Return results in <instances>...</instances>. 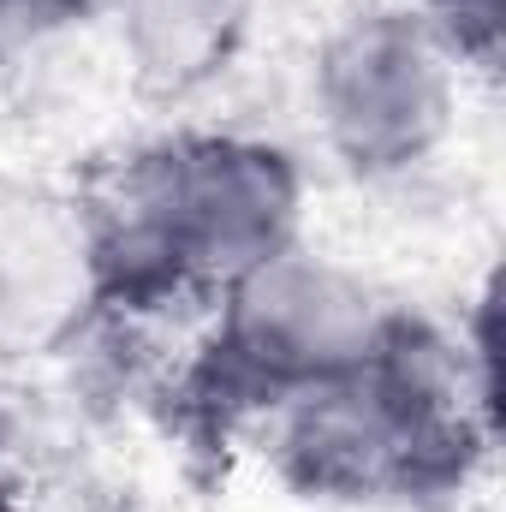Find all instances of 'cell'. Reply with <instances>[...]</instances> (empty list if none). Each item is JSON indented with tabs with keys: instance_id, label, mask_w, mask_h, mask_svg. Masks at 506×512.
<instances>
[{
	"instance_id": "obj_9",
	"label": "cell",
	"mask_w": 506,
	"mask_h": 512,
	"mask_svg": "<svg viewBox=\"0 0 506 512\" xmlns=\"http://www.w3.org/2000/svg\"><path fill=\"white\" fill-rule=\"evenodd\" d=\"M0 512H36L30 507V489H24V471H18V453H12L6 405H0Z\"/></svg>"
},
{
	"instance_id": "obj_6",
	"label": "cell",
	"mask_w": 506,
	"mask_h": 512,
	"mask_svg": "<svg viewBox=\"0 0 506 512\" xmlns=\"http://www.w3.org/2000/svg\"><path fill=\"white\" fill-rule=\"evenodd\" d=\"M102 30L131 96L161 120H185L251 60L262 0H114Z\"/></svg>"
},
{
	"instance_id": "obj_1",
	"label": "cell",
	"mask_w": 506,
	"mask_h": 512,
	"mask_svg": "<svg viewBox=\"0 0 506 512\" xmlns=\"http://www.w3.org/2000/svg\"><path fill=\"white\" fill-rule=\"evenodd\" d=\"M108 322L197 316L310 239V155L268 126L185 114L126 143L84 191Z\"/></svg>"
},
{
	"instance_id": "obj_5",
	"label": "cell",
	"mask_w": 506,
	"mask_h": 512,
	"mask_svg": "<svg viewBox=\"0 0 506 512\" xmlns=\"http://www.w3.org/2000/svg\"><path fill=\"white\" fill-rule=\"evenodd\" d=\"M102 310L96 239L78 191H0V346L60 352L84 340Z\"/></svg>"
},
{
	"instance_id": "obj_3",
	"label": "cell",
	"mask_w": 506,
	"mask_h": 512,
	"mask_svg": "<svg viewBox=\"0 0 506 512\" xmlns=\"http://www.w3.org/2000/svg\"><path fill=\"white\" fill-rule=\"evenodd\" d=\"M399 298L310 239L233 280L197 310V334L167 376V405L203 447H251L292 399L364 364Z\"/></svg>"
},
{
	"instance_id": "obj_2",
	"label": "cell",
	"mask_w": 506,
	"mask_h": 512,
	"mask_svg": "<svg viewBox=\"0 0 506 512\" xmlns=\"http://www.w3.org/2000/svg\"><path fill=\"white\" fill-rule=\"evenodd\" d=\"M489 310L495 298L483 292L477 322L447 328L399 304L364 364L251 435L268 477L292 501L346 512H411L465 495L501 435Z\"/></svg>"
},
{
	"instance_id": "obj_7",
	"label": "cell",
	"mask_w": 506,
	"mask_h": 512,
	"mask_svg": "<svg viewBox=\"0 0 506 512\" xmlns=\"http://www.w3.org/2000/svg\"><path fill=\"white\" fill-rule=\"evenodd\" d=\"M423 12V24L447 42V54L471 72V78H495L501 72V36H506V0H411Z\"/></svg>"
},
{
	"instance_id": "obj_4",
	"label": "cell",
	"mask_w": 506,
	"mask_h": 512,
	"mask_svg": "<svg viewBox=\"0 0 506 512\" xmlns=\"http://www.w3.org/2000/svg\"><path fill=\"white\" fill-rule=\"evenodd\" d=\"M471 72L411 0H346L304 54L310 155L352 185H411L459 137Z\"/></svg>"
},
{
	"instance_id": "obj_8",
	"label": "cell",
	"mask_w": 506,
	"mask_h": 512,
	"mask_svg": "<svg viewBox=\"0 0 506 512\" xmlns=\"http://www.w3.org/2000/svg\"><path fill=\"white\" fill-rule=\"evenodd\" d=\"M114 0H0V54L30 48V42H54L72 30H102Z\"/></svg>"
}]
</instances>
